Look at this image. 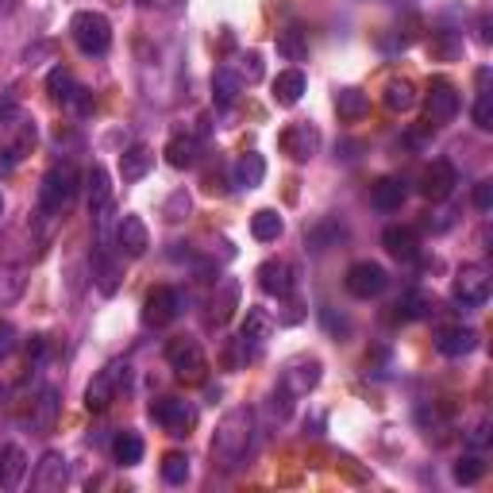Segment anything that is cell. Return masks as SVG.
I'll return each mask as SVG.
<instances>
[{"label": "cell", "mask_w": 493, "mask_h": 493, "mask_svg": "<svg viewBox=\"0 0 493 493\" xmlns=\"http://www.w3.org/2000/svg\"><path fill=\"white\" fill-rule=\"evenodd\" d=\"M305 89H309V77L301 74V70H282L274 77V105L278 108H293L301 105V97H305Z\"/></svg>", "instance_id": "obj_29"}, {"label": "cell", "mask_w": 493, "mask_h": 493, "mask_svg": "<svg viewBox=\"0 0 493 493\" xmlns=\"http://www.w3.org/2000/svg\"><path fill=\"white\" fill-rule=\"evenodd\" d=\"M85 189H89V212L100 208V205H108L112 200V177L108 170L100 162L89 166V174H85Z\"/></svg>", "instance_id": "obj_34"}, {"label": "cell", "mask_w": 493, "mask_h": 493, "mask_svg": "<svg viewBox=\"0 0 493 493\" xmlns=\"http://www.w3.org/2000/svg\"><path fill=\"white\" fill-rule=\"evenodd\" d=\"M0 216H4V197H0Z\"/></svg>", "instance_id": "obj_53"}, {"label": "cell", "mask_w": 493, "mask_h": 493, "mask_svg": "<svg viewBox=\"0 0 493 493\" xmlns=\"http://www.w3.org/2000/svg\"><path fill=\"white\" fill-rule=\"evenodd\" d=\"M478 347V332L466 328V324H447V328L435 332V351L447 358H466Z\"/></svg>", "instance_id": "obj_21"}, {"label": "cell", "mask_w": 493, "mask_h": 493, "mask_svg": "<svg viewBox=\"0 0 493 493\" xmlns=\"http://www.w3.org/2000/svg\"><path fill=\"white\" fill-rule=\"evenodd\" d=\"M182 309H185V301L174 286H154L147 301H143V324H147V328H166V324H174L182 317Z\"/></svg>", "instance_id": "obj_10"}, {"label": "cell", "mask_w": 493, "mask_h": 493, "mask_svg": "<svg viewBox=\"0 0 493 493\" xmlns=\"http://www.w3.org/2000/svg\"><path fill=\"white\" fill-rule=\"evenodd\" d=\"M16 343H20V335H16V328L8 320H0V358H8L16 351Z\"/></svg>", "instance_id": "obj_48"}, {"label": "cell", "mask_w": 493, "mask_h": 493, "mask_svg": "<svg viewBox=\"0 0 493 493\" xmlns=\"http://www.w3.org/2000/svg\"><path fill=\"white\" fill-rule=\"evenodd\" d=\"M320 378H324V363H320L317 355H293L282 366V378H278V386L301 401V397H309L312 389L320 386Z\"/></svg>", "instance_id": "obj_8"}, {"label": "cell", "mask_w": 493, "mask_h": 493, "mask_svg": "<svg viewBox=\"0 0 493 493\" xmlns=\"http://www.w3.org/2000/svg\"><path fill=\"white\" fill-rule=\"evenodd\" d=\"M451 301L458 309H481L489 301V270L481 262L458 266L455 282H451Z\"/></svg>", "instance_id": "obj_7"}, {"label": "cell", "mask_w": 493, "mask_h": 493, "mask_svg": "<svg viewBox=\"0 0 493 493\" xmlns=\"http://www.w3.org/2000/svg\"><path fill=\"white\" fill-rule=\"evenodd\" d=\"M143 451H147V443H143V435L131 432V428L116 432V440H112V458H116L120 466H136V463H143Z\"/></svg>", "instance_id": "obj_31"}, {"label": "cell", "mask_w": 493, "mask_h": 493, "mask_svg": "<svg viewBox=\"0 0 493 493\" xmlns=\"http://www.w3.org/2000/svg\"><path fill=\"white\" fill-rule=\"evenodd\" d=\"M239 297H243L239 278H216V286H212V301H208V320L212 324H228L231 312L239 309Z\"/></svg>", "instance_id": "obj_20"}, {"label": "cell", "mask_w": 493, "mask_h": 493, "mask_svg": "<svg viewBox=\"0 0 493 493\" xmlns=\"http://www.w3.org/2000/svg\"><path fill=\"white\" fill-rule=\"evenodd\" d=\"M382 246L394 254V259H401V262H417L420 259V235L412 231V228H405V223L386 228L382 231Z\"/></svg>", "instance_id": "obj_23"}, {"label": "cell", "mask_w": 493, "mask_h": 493, "mask_svg": "<svg viewBox=\"0 0 493 493\" xmlns=\"http://www.w3.org/2000/svg\"><path fill=\"white\" fill-rule=\"evenodd\" d=\"M128 363H108L105 370H97V378L89 382L85 389V409L89 412H105L112 401H116V394L123 386H128Z\"/></svg>", "instance_id": "obj_9"}, {"label": "cell", "mask_w": 493, "mask_h": 493, "mask_svg": "<svg viewBox=\"0 0 493 493\" xmlns=\"http://www.w3.org/2000/svg\"><path fill=\"white\" fill-rule=\"evenodd\" d=\"M282 151L289 154L293 162H312L320 154V143H324V136H320V128L312 120H297V123H289V128L282 131Z\"/></svg>", "instance_id": "obj_11"}, {"label": "cell", "mask_w": 493, "mask_h": 493, "mask_svg": "<svg viewBox=\"0 0 493 493\" xmlns=\"http://www.w3.org/2000/svg\"><path fill=\"white\" fill-rule=\"evenodd\" d=\"M293 405H297V397H293V394H286L282 386H278L274 394H270V412H274L278 420H289V417H293Z\"/></svg>", "instance_id": "obj_46"}, {"label": "cell", "mask_w": 493, "mask_h": 493, "mask_svg": "<svg viewBox=\"0 0 493 493\" xmlns=\"http://www.w3.org/2000/svg\"><path fill=\"white\" fill-rule=\"evenodd\" d=\"M66 478H70V466H66V455L62 451H47L39 458L35 466V478H31V486L43 489V493H54L66 486Z\"/></svg>", "instance_id": "obj_22"}, {"label": "cell", "mask_w": 493, "mask_h": 493, "mask_svg": "<svg viewBox=\"0 0 493 493\" xmlns=\"http://www.w3.org/2000/svg\"><path fill=\"white\" fill-rule=\"evenodd\" d=\"M474 208L478 212H489L493 208V182H478L474 185Z\"/></svg>", "instance_id": "obj_49"}, {"label": "cell", "mask_w": 493, "mask_h": 493, "mask_svg": "<svg viewBox=\"0 0 493 493\" xmlns=\"http://www.w3.org/2000/svg\"><path fill=\"white\" fill-rule=\"evenodd\" d=\"M451 223H455V212H451V208H443V212H435V220H428V228H432L435 235H440V231L451 228Z\"/></svg>", "instance_id": "obj_51"}, {"label": "cell", "mask_w": 493, "mask_h": 493, "mask_svg": "<svg viewBox=\"0 0 493 493\" xmlns=\"http://www.w3.org/2000/svg\"><path fill=\"white\" fill-rule=\"evenodd\" d=\"M162 154L174 170H189V166H197V159H200V136H193V131H177V136H170Z\"/></svg>", "instance_id": "obj_24"}, {"label": "cell", "mask_w": 493, "mask_h": 493, "mask_svg": "<svg viewBox=\"0 0 493 493\" xmlns=\"http://www.w3.org/2000/svg\"><path fill=\"white\" fill-rule=\"evenodd\" d=\"M243 93V82L239 74L231 70V66H220L216 74H212V100H216V108H231L235 100Z\"/></svg>", "instance_id": "obj_30"}, {"label": "cell", "mask_w": 493, "mask_h": 493, "mask_svg": "<svg viewBox=\"0 0 493 493\" xmlns=\"http://www.w3.org/2000/svg\"><path fill=\"white\" fill-rule=\"evenodd\" d=\"M77 189H82V177H77V166L74 162L51 166L47 177H43V185H39V208H43V216H62V212L74 205Z\"/></svg>", "instance_id": "obj_2"}, {"label": "cell", "mask_w": 493, "mask_h": 493, "mask_svg": "<svg viewBox=\"0 0 493 493\" xmlns=\"http://www.w3.org/2000/svg\"><path fill=\"white\" fill-rule=\"evenodd\" d=\"M54 409H59V401H54V394L47 389V394H43V401H39V412H43L39 424H43V428H51V424H54Z\"/></svg>", "instance_id": "obj_50"}, {"label": "cell", "mask_w": 493, "mask_h": 493, "mask_svg": "<svg viewBox=\"0 0 493 493\" xmlns=\"http://www.w3.org/2000/svg\"><path fill=\"white\" fill-rule=\"evenodd\" d=\"M266 182V159L259 151H246V154H239V162L231 166V185L235 189H259Z\"/></svg>", "instance_id": "obj_25"}, {"label": "cell", "mask_w": 493, "mask_h": 493, "mask_svg": "<svg viewBox=\"0 0 493 493\" xmlns=\"http://www.w3.org/2000/svg\"><path fill=\"white\" fill-rule=\"evenodd\" d=\"M185 478H189V455L170 451L162 458V481H170V486H185Z\"/></svg>", "instance_id": "obj_44"}, {"label": "cell", "mask_w": 493, "mask_h": 493, "mask_svg": "<svg viewBox=\"0 0 493 493\" xmlns=\"http://www.w3.org/2000/svg\"><path fill=\"white\" fill-rule=\"evenodd\" d=\"M47 93L54 100H62V105H77V112H93V100H89V93L77 85V77L66 66H54L47 74Z\"/></svg>", "instance_id": "obj_18"}, {"label": "cell", "mask_w": 493, "mask_h": 493, "mask_svg": "<svg viewBox=\"0 0 493 493\" xmlns=\"http://www.w3.org/2000/svg\"><path fill=\"white\" fill-rule=\"evenodd\" d=\"M189 212H193V197H189V189H174V193L166 197V205H162V216L170 223H182Z\"/></svg>", "instance_id": "obj_43"}, {"label": "cell", "mask_w": 493, "mask_h": 493, "mask_svg": "<svg viewBox=\"0 0 493 493\" xmlns=\"http://www.w3.org/2000/svg\"><path fill=\"white\" fill-rule=\"evenodd\" d=\"M474 128L489 131L493 128V89H489V70H478V100H474Z\"/></svg>", "instance_id": "obj_36"}, {"label": "cell", "mask_w": 493, "mask_h": 493, "mask_svg": "<svg viewBox=\"0 0 493 493\" xmlns=\"http://www.w3.org/2000/svg\"><path fill=\"white\" fill-rule=\"evenodd\" d=\"M405 197H409V189L401 177H378V182L370 185V205L378 212H397L405 205Z\"/></svg>", "instance_id": "obj_27"}, {"label": "cell", "mask_w": 493, "mask_h": 493, "mask_svg": "<svg viewBox=\"0 0 493 493\" xmlns=\"http://www.w3.org/2000/svg\"><path fill=\"white\" fill-rule=\"evenodd\" d=\"M274 332H278V317H274V312L251 305V309H246V317H243V324H239V335H235V347H239V358H235V363L254 358L266 343H270Z\"/></svg>", "instance_id": "obj_4"}, {"label": "cell", "mask_w": 493, "mask_h": 493, "mask_svg": "<svg viewBox=\"0 0 493 493\" xmlns=\"http://www.w3.org/2000/svg\"><path fill=\"white\" fill-rule=\"evenodd\" d=\"M254 278H259L262 293H270L278 301H286L289 293H293V286H297V270H293V262H286V259H266Z\"/></svg>", "instance_id": "obj_17"}, {"label": "cell", "mask_w": 493, "mask_h": 493, "mask_svg": "<svg viewBox=\"0 0 493 493\" xmlns=\"http://www.w3.org/2000/svg\"><path fill=\"white\" fill-rule=\"evenodd\" d=\"M489 428H493V424H489V417H481V420L474 424V428H470V432H466V443H470V447H474V451H481V447H486V443H489Z\"/></svg>", "instance_id": "obj_47"}, {"label": "cell", "mask_w": 493, "mask_h": 493, "mask_svg": "<svg viewBox=\"0 0 493 493\" xmlns=\"http://www.w3.org/2000/svg\"><path fill=\"white\" fill-rule=\"evenodd\" d=\"M235 74H239V82L243 85H259L262 77H266V62H262V51H243L239 59H235L231 66Z\"/></svg>", "instance_id": "obj_38"}, {"label": "cell", "mask_w": 493, "mask_h": 493, "mask_svg": "<svg viewBox=\"0 0 493 493\" xmlns=\"http://www.w3.org/2000/svg\"><path fill=\"white\" fill-rule=\"evenodd\" d=\"M35 139H39V128L31 116H12L4 123V147H0V170H12L35 151Z\"/></svg>", "instance_id": "obj_6"}, {"label": "cell", "mask_w": 493, "mask_h": 493, "mask_svg": "<svg viewBox=\"0 0 493 493\" xmlns=\"http://www.w3.org/2000/svg\"><path fill=\"white\" fill-rule=\"evenodd\" d=\"M24 274H27L24 266H4V270H0V305L20 301V293H24V286H27Z\"/></svg>", "instance_id": "obj_40"}, {"label": "cell", "mask_w": 493, "mask_h": 493, "mask_svg": "<svg viewBox=\"0 0 493 493\" xmlns=\"http://www.w3.org/2000/svg\"><path fill=\"white\" fill-rule=\"evenodd\" d=\"M451 474H455L458 486H474V481H481V474H486V463H481L478 451H470L451 466Z\"/></svg>", "instance_id": "obj_41"}, {"label": "cell", "mask_w": 493, "mask_h": 493, "mask_svg": "<svg viewBox=\"0 0 493 493\" xmlns=\"http://www.w3.org/2000/svg\"><path fill=\"white\" fill-rule=\"evenodd\" d=\"M343 286H347V293H351V297L370 301V297H382L386 293L389 274H386V266H378V262H355L351 270H347Z\"/></svg>", "instance_id": "obj_13"}, {"label": "cell", "mask_w": 493, "mask_h": 493, "mask_svg": "<svg viewBox=\"0 0 493 493\" xmlns=\"http://www.w3.org/2000/svg\"><path fill=\"white\" fill-rule=\"evenodd\" d=\"M278 51H282L289 62H305V59H309V39H305V31H301V27L278 31Z\"/></svg>", "instance_id": "obj_39"}, {"label": "cell", "mask_w": 493, "mask_h": 493, "mask_svg": "<svg viewBox=\"0 0 493 493\" xmlns=\"http://www.w3.org/2000/svg\"><path fill=\"white\" fill-rule=\"evenodd\" d=\"M282 231H286V220H282V212H278V208H259L251 216V235L259 243H274Z\"/></svg>", "instance_id": "obj_35"}, {"label": "cell", "mask_w": 493, "mask_h": 493, "mask_svg": "<svg viewBox=\"0 0 493 493\" xmlns=\"http://www.w3.org/2000/svg\"><path fill=\"white\" fill-rule=\"evenodd\" d=\"M432 54L443 62H455L463 59V35H455V31H435L432 35Z\"/></svg>", "instance_id": "obj_42"}, {"label": "cell", "mask_w": 493, "mask_h": 493, "mask_svg": "<svg viewBox=\"0 0 493 493\" xmlns=\"http://www.w3.org/2000/svg\"><path fill=\"white\" fill-rule=\"evenodd\" d=\"M254 432H259V424H254V412L246 405L223 412L216 424V435H212V458H216V466L239 470L254 447Z\"/></svg>", "instance_id": "obj_1"}, {"label": "cell", "mask_w": 493, "mask_h": 493, "mask_svg": "<svg viewBox=\"0 0 493 493\" xmlns=\"http://www.w3.org/2000/svg\"><path fill=\"white\" fill-rule=\"evenodd\" d=\"M366 108H370V100L366 93L358 85H343V89H335V112H340V120H363L366 116Z\"/></svg>", "instance_id": "obj_33"}, {"label": "cell", "mask_w": 493, "mask_h": 493, "mask_svg": "<svg viewBox=\"0 0 493 493\" xmlns=\"http://www.w3.org/2000/svg\"><path fill=\"white\" fill-rule=\"evenodd\" d=\"M116 246L120 254H128V259H143L151 246V231L147 223H143V216H120L116 220Z\"/></svg>", "instance_id": "obj_19"}, {"label": "cell", "mask_w": 493, "mask_h": 493, "mask_svg": "<svg viewBox=\"0 0 493 493\" xmlns=\"http://www.w3.org/2000/svg\"><path fill=\"white\" fill-rule=\"evenodd\" d=\"M93 286L105 297H116L123 286V259L108 243H97V251H93Z\"/></svg>", "instance_id": "obj_14"}, {"label": "cell", "mask_w": 493, "mask_h": 493, "mask_svg": "<svg viewBox=\"0 0 493 493\" xmlns=\"http://www.w3.org/2000/svg\"><path fill=\"white\" fill-rule=\"evenodd\" d=\"M458 108H463V97H458V89L451 82H432L428 105H424V116H428L432 128H443V123H451L458 116Z\"/></svg>", "instance_id": "obj_15"}, {"label": "cell", "mask_w": 493, "mask_h": 493, "mask_svg": "<svg viewBox=\"0 0 493 493\" xmlns=\"http://www.w3.org/2000/svg\"><path fill=\"white\" fill-rule=\"evenodd\" d=\"M455 185H458V174H455V166L447 162V159H435L432 166H424V174H420V197H428L432 205H440V200L451 197Z\"/></svg>", "instance_id": "obj_16"}, {"label": "cell", "mask_w": 493, "mask_h": 493, "mask_svg": "<svg viewBox=\"0 0 493 493\" xmlns=\"http://www.w3.org/2000/svg\"><path fill=\"white\" fill-rule=\"evenodd\" d=\"M151 420L159 424L162 432H170V435H189V432H193V424H197V409L189 405V401H182V397H162V401H154V405H151Z\"/></svg>", "instance_id": "obj_12"}, {"label": "cell", "mask_w": 493, "mask_h": 493, "mask_svg": "<svg viewBox=\"0 0 493 493\" xmlns=\"http://www.w3.org/2000/svg\"><path fill=\"white\" fill-rule=\"evenodd\" d=\"M70 39L77 43V51L89 54V59H100V54H108L112 47V24L105 12H93V8H85V12H77L70 20Z\"/></svg>", "instance_id": "obj_3"}, {"label": "cell", "mask_w": 493, "mask_h": 493, "mask_svg": "<svg viewBox=\"0 0 493 493\" xmlns=\"http://www.w3.org/2000/svg\"><path fill=\"white\" fill-rule=\"evenodd\" d=\"M166 363H170V370L182 382H205L208 374V355L193 335H177V340L166 343Z\"/></svg>", "instance_id": "obj_5"}, {"label": "cell", "mask_w": 493, "mask_h": 493, "mask_svg": "<svg viewBox=\"0 0 493 493\" xmlns=\"http://www.w3.org/2000/svg\"><path fill=\"white\" fill-rule=\"evenodd\" d=\"M154 170V151L147 147V143H136V147H128L120 154V177L123 182H143Z\"/></svg>", "instance_id": "obj_26"}, {"label": "cell", "mask_w": 493, "mask_h": 493, "mask_svg": "<svg viewBox=\"0 0 493 493\" xmlns=\"http://www.w3.org/2000/svg\"><path fill=\"white\" fill-rule=\"evenodd\" d=\"M382 100H386L389 112H412V108H417V100H420V93H417V85H412L409 77H394V82L386 85Z\"/></svg>", "instance_id": "obj_32"}, {"label": "cell", "mask_w": 493, "mask_h": 493, "mask_svg": "<svg viewBox=\"0 0 493 493\" xmlns=\"http://www.w3.org/2000/svg\"><path fill=\"white\" fill-rule=\"evenodd\" d=\"M340 231H343V228H340L335 220H324V223H317V228L309 231V246H312V251H328V246H332V235H340Z\"/></svg>", "instance_id": "obj_45"}, {"label": "cell", "mask_w": 493, "mask_h": 493, "mask_svg": "<svg viewBox=\"0 0 493 493\" xmlns=\"http://www.w3.org/2000/svg\"><path fill=\"white\" fill-rule=\"evenodd\" d=\"M27 474V455L20 443H4L0 447V489H16Z\"/></svg>", "instance_id": "obj_28"}, {"label": "cell", "mask_w": 493, "mask_h": 493, "mask_svg": "<svg viewBox=\"0 0 493 493\" xmlns=\"http://www.w3.org/2000/svg\"><path fill=\"white\" fill-rule=\"evenodd\" d=\"M478 39H481V43H489V39H493V35H489V12H481V16H478Z\"/></svg>", "instance_id": "obj_52"}, {"label": "cell", "mask_w": 493, "mask_h": 493, "mask_svg": "<svg viewBox=\"0 0 493 493\" xmlns=\"http://www.w3.org/2000/svg\"><path fill=\"white\" fill-rule=\"evenodd\" d=\"M435 312V297L424 293V289H412V293H405L397 301V317L401 320H428Z\"/></svg>", "instance_id": "obj_37"}]
</instances>
